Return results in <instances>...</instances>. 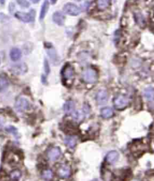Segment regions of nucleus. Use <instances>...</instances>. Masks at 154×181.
I'll return each instance as SVG.
<instances>
[{"label": "nucleus", "mask_w": 154, "mask_h": 181, "mask_svg": "<svg viewBox=\"0 0 154 181\" xmlns=\"http://www.w3.org/2000/svg\"><path fill=\"white\" fill-rule=\"evenodd\" d=\"M92 181H99V180H98L97 179H96V180H92Z\"/></svg>", "instance_id": "obj_34"}, {"label": "nucleus", "mask_w": 154, "mask_h": 181, "mask_svg": "<svg viewBox=\"0 0 154 181\" xmlns=\"http://www.w3.org/2000/svg\"><path fill=\"white\" fill-rule=\"evenodd\" d=\"M21 177V172L19 170H14L10 174V178L13 181H18Z\"/></svg>", "instance_id": "obj_22"}, {"label": "nucleus", "mask_w": 154, "mask_h": 181, "mask_svg": "<svg viewBox=\"0 0 154 181\" xmlns=\"http://www.w3.org/2000/svg\"><path fill=\"white\" fill-rule=\"evenodd\" d=\"M57 0H51V3H52L53 5H54L56 2H57Z\"/></svg>", "instance_id": "obj_31"}, {"label": "nucleus", "mask_w": 154, "mask_h": 181, "mask_svg": "<svg viewBox=\"0 0 154 181\" xmlns=\"http://www.w3.org/2000/svg\"><path fill=\"white\" fill-rule=\"evenodd\" d=\"M6 131H8V132H11V133L14 134L15 136H17V129L14 127H6Z\"/></svg>", "instance_id": "obj_27"}, {"label": "nucleus", "mask_w": 154, "mask_h": 181, "mask_svg": "<svg viewBox=\"0 0 154 181\" xmlns=\"http://www.w3.org/2000/svg\"><path fill=\"white\" fill-rule=\"evenodd\" d=\"M114 111L110 107H105L101 110V115L104 118H110L113 116Z\"/></svg>", "instance_id": "obj_15"}, {"label": "nucleus", "mask_w": 154, "mask_h": 181, "mask_svg": "<svg viewBox=\"0 0 154 181\" xmlns=\"http://www.w3.org/2000/svg\"><path fill=\"white\" fill-rule=\"evenodd\" d=\"M82 78L84 80V82L87 83H95L97 81L98 74L97 72L94 69L92 68H88L85 70L82 74Z\"/></svg>", "instance_id": "obj_1"}, {"label": "nucleus", "mask_w": 154, "mask_h": 181, "mask_svg": "<svg viewBox=\"0 0 154 181\" xmlns=\"http://www.w3.org/2000/svg\"><path fill=\"white\" fill-rule=\"evenodd\" d=\"M5 2H6V0H0V3H1L2 5H4Z\"/></svg>", "instance_id": "obj_32"}, {"label": "nucleus", "mask_w": 154, "mask_h": 181, "mask_svg": "<svg viewBox=\"0 0 154 181\" xmlns=\"http://www.w3.org/2000/svg\"><path fill=\"white\" fill-rule=\"evenodd\" d=\"M30 1L33 3H38L39 1H40V0H30Z\"/></svg>", "instance_id": "obj_30"}, {"label": "nucleus", "mask_w": 154, "mask_h": 181, "mask_svg": "<svg viewBox=\"0 0 154 181\" xmlns=\"http://www.w3.org/2000/svg\"><path fill=\"white\" fill-rule=\"evenodd\" d=\"M9 85L8 80L4 76H0V92L6 91Z\"/></svg>", "instance_id": "obj_20"}, {"label": "nucleus", "mask_w": 154, "mask_h": 181, "mask_svg": "<svg viewBox=\"0 0 154 181\" xmlns=\"http://www.w3.org/2000/svg\"><path fill=\"white\" fill-rule=\"evenodd\" d=\"M108 100V93L105 90H100L96 94V101L99 105H103Z\"/></svg>", "instance_id": "obj_6"}, {"label": "nucleus", "mask_w": 154, "mask_h": 181, "mask_svg": "<svg viewBox=\"0 0 154 181\" xmlns=\"http://www.w3.org/2000/svg\"><path fill=\"white\" fill-rule=\"evenodd\" d=\"M42 178L45 180H50L53 177V172L51 169H46L42 172Z\"/></svg>", "instance_id": "obj_24"}, {"label": "nucleus", "mask_w": 154, "mask_h": 181, "mask_svg": "<svg viewBox=\"0 0 154 181\" xmlns=\"http://www.w3.org/2000/svg\"><path fill=\"white\" fill-rule=\"evenodd\" d=\"M48 8H49V1L48 0H44L42 6H41V11H40V17H39V19H40L41 20H42L44 18L46 14H47Z\"/></svg>", "instance_id": "obj_17"}, {"label": "nucleus", "mask_w": 154, "mask_h": 181, "mask_svg": "<svg viewBox=\"0 0 154 181\" xmlns=\"http://www.w3.org/2000/svg\"><path fill=\"white\" fill-rule=\"evenodd\" d=\"M114 104L116 109L121 110L125 109L129 104V99L123 95H119L115 97L114 100Z\"/></svg>", "instance_id": "obj_5"}, {"label": "nucleus", "mask_w": 154, "mask_h": 181, "mask_svg": "<svg viewBox=\"0 0 154 181\" xmlns=\"http://www.w3.org/2000/svg\"><path fill=\"white\" fill-rule=\"evenodd\" d=\"M63 109H64V112H66V113L67 114H70V113H72V112H74V103L73 101H67V102H66V103L64 104L63 106Z\"/></svg>", "instance_id": "obj_19"}, {"label": "nucleus", "mask_w": 154, "mask_h": 181, "mask_svg": "<svg viewBox=\"0 0 154 181\" xmlns=\"http://www.w3.org/2000/svg\"><path fill=\"white\" fill-rule=\"evenodd\" d=\"M144 95L147 100H154V89L153 87H148L144 91Z\"/></svg>", "instance_id": "obj_16"}, {"label": "nucleus", "mask_w": 154, "mask_h": 181, "mask_svg": "<svg viewBox=\"0 0 154 181\" xmlns=\"http://www.w3.org/2000/svg\"><path fill=\"white\" fill-rule=\"evenodd\" d=\"M135 20H136V23H138L140 26L141 27H144L145 25V20L144 18L143 15H142L141 13H137L135 14Z\"/></svg>", "instance_id": "obj_23"}, {"label": "nucleus", "mask_w": 154, "mask_h": 181, "mask_svg": "<svg viewBox=\"0 0 154 181\" xmlns=\"http://www.w3.org/2000/svg\"><path fill=\"white\" fill-rule=\"evenodd\" d=\"M63 11L66 14L71 16H77L79 15L81 12V9L76 5L72 3H67L64 5Z\"/></svg>", "instance_id": "obj_3"}, {"label": "nucleus", "mask_w": 154, "mask_h": 181, "mask_svg": "<svg viewBox=\"0 0 154 181\" xmlns=\"http://www.w3.org/2000/svg\"><path fill=\"white\" fill-rule=\"evenodd\" d=\"M65 16L63 15L62 12L57 11V12H55L53 14V20L56 24L59 25V26H62L64 23H65Z\"/></svg>", "instance_id": "obj_10"}, {"label": "nucleus", "mask_w": 154, "mask_h": 181, "mask_svg": "<svg viewBox=\"0 0 154 181\" xmlns=\"http://www.w3.org/2000/svg\"><path fill=\"white\" fill-rule=\"evenodd\" d=\"M22 56V52H21V49L18 48H13L10 52V58L12 61H17L20 60Z\"/></svg>", "instance_id": "obj_14"}, {"label": "nucleus", "mask_w": 154, "mask_h": 181, "mask_svg": "<svg viewBox=\"0 0 154 181\" xmlns=\"http://www.w3.org/2000/svg\"><path fill=\"white\" fill-rule=\"evenodd\" d=\"M3 126V120L2 118H0V128Z\"/></svg>", "instance_id": "obj_29"}, {"label": "nucleus", "mask_w": 154, "mask_h": 181, "mask_svg": "<svg viewBox=\"0 0 154 181\" xmlns=\"http://www.w3.org/2000/svg\"><path fill=\"white\" fill-rule=\"evenodd\" d=\"M61 156V150L59 147H53L47 153V157L51 161H57Z\"/></svg>", "instance_id": "obj_7"}, {"label": "nucleus", "mask_w": 154, "mask_h": 181, "mask_svg": "<svg viewBox=\"0 0 154 181\" xmlns=\"http://www.w3.org/2000/svg\"><path fill=\"white\" fill-rule=\"evenodd\" d=\"M44 67H45V72H46V74H48V73L50 72V68H49L48 63H47V60L44 61Z\"/></svg>", "instance_id": "obj_28"}, {"label": "nucleus", "mask_w": 154, "mask_h": 181, "mask_svg": "<svg viewBox=\"0 0 154 181\" xmlns=\"http://www.w3.org/2000/svg\"><path fill=\"white\" fill-rule=\"evenodd\" d=\"M30 103L29 101L25 97H19L15 103V108L20 112H23L29 109Z\"/></svg>", "instance_id": "obj_4"}, {"label": "nucleus", "mask_w": 154, "mask_h": 181, "mask_svg": "<svg viewBox=\"0 0 154 181\" xmlns=\"http://www.w3.org/2000/svg\"><path fill=\"white\" fill-rule=\"evenodd\" d=\"M119 159V154L118 152L117 151L113 150V151H110L108 154L106 155L105 159L107 161V163L109 164H114Z\"/></svg>", "instance_id": "obj_11"}, {"label": "nucleus", "mask_w": 154, "mask_h": 181, "mask_svg": "<svg viewBox=\"0 0 154 181\" xmlns=\"http://www.w3.org/2000/svg\"><path fill=\"white\" fill-rule=\"evenodd\" d=\"M64 142L66 145L69 147H71V148H73V147H75V145L77 143V136H66L64 139Z\"/></svg>", "instance_id": "obj_13"}, {"label": "nucleus", "mask_w": 154, "mask_h": 181, "mask_svg": "<svg viewBox=\"0 0 154 181\" xmlns=\"http://www.w3.org/2000/svg\"><path fill=\"white\" fill-rule=\"evenodd\" d=\"M84 112H81V111L77 110V111H74L72 112V118L75 121H80L84 118Z\"/></svg>", "instance_id": "obj_21"}, {"label": "nucleus", "mask_w": 154, "mask_h": 181, "mask_svg": "<svg viewBox=\"0 0 154 181\" xmlns=\"http://www.w3.org/2000/svg\"><path fill=\"white\" fill-rule=\"evenodd\" d=\"M17 2L18 3L21 7L23 8H29V3L27 0H16Z\"/></svg>", "instance_id": "obj_26"}, {"label": "nucleus", "mask_w": 154, "mask_h": 181, "mask_svg": "<svg viewBox=\"0 0 154 181\" xmlns=\"http://www.w3.org/2000/svg\"><path fill=\"white\" fill-rule=\"evenodd\" d=\"M47 52H48V55L50 56V57L51 58V60L54 63H57V61L56 60L58 61V57H57V52H55V50H54L53 48H51V49H48L47 50Z\"/></svg>", "instance_id": "obj_25"}, {"label": "nucleus", "mask_w": 154, "mask_h": 181, "mask_svg": "<svg viewBox=\"0 0 154 181\" xmlns=\"http://www.w3.org/2000/svg\"><path fill=\"white\" fill-rule=\"evenodd\" d=\"M96 4L98 8L101 11H103L110 6L111 0H97Z\"/></svg>", "instance_id": "obj_18"}, {"label": "nucleus", "mask_w": 154, "mask_h": 181, "mask_svg": "<svg viewBox=\"0 0 154 181\" xmlns=\"http://www.w3.org/2000/svg\"><path fill=\"white\" fill-rule=\"evenodd\" d=\"M57 173L59 177H62V178H68L71 174V169L68 165H61L58 169Z\"/></svg>", "instance_id": "obj_9"}, {"label": "nucleus", "mask_w": 154, "mask_h": 181, "mask_svg": "<svg viewBox=\"0 0 154 181\" xmlns=\"http://www.w3.org/2000/svg\"><path fill=\"white\" fill-rule=\"evenodd\" d=\"M74 1H77V2H80L81 0H74Z\"/></svg>", "instance_id": "obj_33"}, {"label": "nucleus", "mask_w": 154, "mask_h": 181, "mask_svg": "<svg viewBox=\"0 0 154 181\" xmlns=\"http://www.w3.org/2000/svg\"><path fill=\"white\" fill-rule=\"evenodd\" d=\"M26 71H27V67H26V65L24 63H20V64H15L12 67L13 72L15 74H17V75H21V74H25Z\"/></svg>", "instance_id": "obj_12"}, {"label": "nucleus", "mask_w": 154, "mask_h": 181, "mask_svg": "<svg viewBox=\"0 0 154 181\" xmlns=\"http://www.w3.org/2000/svg\"><path fill=\"white\" fill-rule=\"evenodd\" d=\"M35 16H36V12L33 9L29 11V13H24V12H17L15 14L16 18H17L20 20L23 21L24 23H32L34 22Z\"/></svg>", "instance_id": "obj_2"}, {"label": "nucleus", "mask_w": 154, "mask_h": 181, "mask_svg": "<svg viewBox=\"0 0 154 181\" xmlns=\"http://www.w3.org/2000/svg\"><path fill=\"white\" fill-rule=\"evenodd\" d=\"M74 71L73 67L70 65H67L64 68L63 77L66 81H71L72 82L74 79Z\"/></svg>", "instance_id": "obj_8"}]
</instances>
